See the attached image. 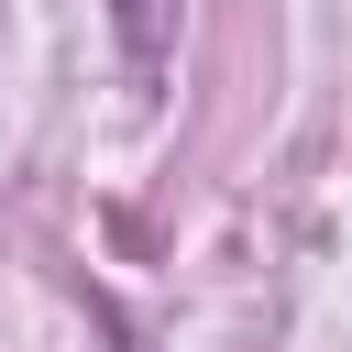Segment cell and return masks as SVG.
<instances>
[{"label": "cell", "mask_w": 352, "mask_h": 352, "mask_svg": "<svg viewBox=\"0 0 352 352\" xmlns=\"http://www.w3.org/2000/svg\"><path fill=\"white\" fill-rule=\"evenodd\" d=\"M110 11H121V44L154 66V55H165V33H176V0H110Z\"/></svg>", "instance_id": "cell-1"}]
</instances>
